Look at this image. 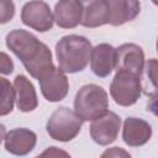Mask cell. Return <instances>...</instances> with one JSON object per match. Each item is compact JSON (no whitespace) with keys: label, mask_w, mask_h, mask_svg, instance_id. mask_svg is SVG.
<instances>
[{"label":"cell","mask_w":158,"mask_h":158,"mask_svg":"<svg viewBox=\"0 0 158 158\" xmlns=\"http://www.w3.org/2000/svg\"><path fill=\"white\" fill-rule=\"evenodd\" d=\"M1 79V85H2V93H1V110H0V115L5 116L7 114H10L14 109V102L16 100V90L15 86L12 88L11 83L6 79V78H0Z\"/></svg>","instance_id":"cell-18"},{"label":"cell","mask_w":158,"mask_h":158,"mask_svg":"<svg viewBox=\"0 0 158 158\" xmlns=\"http://www.w3.org/2000/svg\"><path fill=\"white\" fill-rule=\"evenodd\" d=\"M120 127L121 117L114 111H106L100 117L93 120L90 137L99 146H109L117 138Z\"/></svg>","instance_id":"cell-8"},{"label":"cell","mask_w":158,"mask_h":158,"mask_svg":"<svg viewBox=\"0 0 158 158\" xmlns=\"http://www.w3.org/2000/svg\"><path fill=\"white\" fill-rule=\"evenodd\" d=\"M151 1H152V2H153L156 6H158V0H151Z\"/></svg>","instance_id":"cell-23"},{"label":"cell","mask_w":158,"mask_h":158,"mask_svg":"<svg viewBox=\"0 0 158 158\" xmlns=\"http://www.w3.org/2000/svg\"><path fill=\"white\" fill-rule=\"evenodd\" d=\"M81 26L86 28H96L109 23L110 10L107 0H81Z\"/></svg>","instance_id":"cell-14"},{"label":"cell","mask_w":158,"mask_h":158,"mask_svg":"<svg viewBox=\"0 0 158 158\" xmlns=\"http://www.w3.org/2000/svg\"><path fill=\"white\" fill-rule=\"evenodd\" d=\"M110 19L109 23L112 26H121L126 22L135 20L139 11V0H107Z\"/></svg>","instance_id":"cell-15"},{"label":"cell","mask_w":158,"mask_h":158,"mask_svg":"<svg viewBox=\"0 0 158 158\" xmlns=\"http://www.w3.org/2000/svg\"><path fill=\"white\" fill-rule=\"evenodd\" d=\"M54 22L60 28H75L81 23V0H58L53 10Z\"/></svg>","instance_id":"cell-11"},{"label":"cell","mask_w":158,"mask_h":158,"mask_svg":"<svg viewBox=\"0 0 158 158\" xmlns=\"http://www.w3.org/2000/svg\"><path fill=\"white\" fill-rule=\"evenodd\" d=\"M15 15V4L12 0H1V20L0 22L4 25L9 22Z\"/></svg>","instance_id":"cell-19"},{"label":"cell","mask_w":158,"mask_h":158,"mask_svg":"<svg viewBox=\"0 0 158 158\" xmlns=\"http://www.w3.org/2000/svg\"><path fill=\"white\" fill-rule=\"evenodd\" d=\"M91 42L79 35L63 36L56 43V57L58 67L69 74L85 69L91 57Z\"/></svg>","instance_id":"cell-2"},{"label":"cell","mask_w":158,"mask_h":158,"mask_svg":"<svg viewBox=\"0 0 158 158\" xmlns=\"http://www.w3.org/2000/svg\"><path fill=\"white\" fill-rule=\"evenodd\" d=\"M142 94L139 75L128 70H116L110 84V95L120 106H132Z\"/></svg>","instance_id":"cell-5"},{"label":"cell","mask_w":158,"mask_h":158,"mask_svg":"<svg viewBox=\"0 0 158 158\" xmlns=\"http://www.w3.org/2000/svg\"><path fill=\"white\" fill-rule=\"evenodd\" d=\"M12 72H14V63L11 58L5 52H1V73L11 74Z\"/></svg>","instance_id":"cell-20"},{"label":"cell","mask_w":158,"mask_h":158,"mask_svg":"<svg viewBox=\"0 0 158 158\" xmlns=\"http://www.w3.org/2000/svg\"><path fill=\"white\" fill-rule=\"evenodd\" d=\"M144 65V52L136 43H123L116 48V70H128L141 75Z\"/></svg>","instance_id":"cell-9"},{"label":"cell","mask_w":158,"mask_h":158,"mask_svg":"<svg viewBox=\"0 0 158 158\" xmlns=\"http://www.w3.org/2000/svg\"><path fill=\"white\" fill-rule=\"evenodd\" d=\"M5 42L7 48L21 60L27 73L37 80L47 69L54 65L48 46L26 30L10 31Z\"/></svg>","instance_id":"cell-1"},{"label":"cell","mask_w":158,"mask_h":158,"mask_svg":"<svg viewBox=\"0 0 158 158\" xmlns=\"http://www.w3.org/2000/svg\"><path fill=\"white\" fill-rule=\"evenodd\" d=\"M109 109L106 90L96 84H85L75 94L74 111L83 121H93Z\"/></svg>","instance_id":"cell-3"},{"label":"cell","mask_w":158,"mask_h":158,"mask_svg":"<svg viewBox=\"0 0 158 158\" xmlns=\"http://www.w3.org/2000/svg\"><path fill=\"white\" fill-rule=\"evenodd\" d=\"M43 98L49 102H58L65 99L69 90V81L59 67H51L38 79Z\"/></svg>","instance_id":"cell-7"},{"label":"cell","mask_w":158,"mask_h":158,"mask_svg":"<svg viewBox=\"0 0 158 158\" xmlns=\"http://www.w3.org/2000/svg\"><path fill=\"white\" fill-rule=\"evenodd\" d=\"M14 86L16 90V106L22 112H31L38 106L37 94L31 80L19 74L14 79Z\"/></svg>","instance_id":"cell-16"},{"label":"cell","mask_w":158,"mask_h":158,"mask_svg":"<svg viewBox=\"0 0 158 158\" xmlns=\"http://www.w3.org/2000/svg\"><path fill=\"white\" fill-rule=\"evenodd\" d=\"M83 122L75 111H72L67 106H59L49 116L46 131L52 139L69 142L79 135Z\"/></svg>","instance_id":"cell-4"},{"label":"cell","mask_w":158,"mask_h":158,"mask_svg":"<svg viewBox=\"0 0 158 158\" xmlns=\"http://www.w3.org/2000/svg\"><path fill=\"white\" fill-rule=\"evenodd\" d=\"M21 21L25 26L37 32H47L53 27L54 16L46 1L31 0L22 6Z\"/></svg>","instance_id":"cell-6"},{"label":"cell","mask_w":158,"mask_h":158,"mask_svg":"<svg viewBox=\"0 0 158 158\" xmlns=\"http://www.w3.org/2000/svg\"><path fill=\"white\" fill-rule=\"evenodd\" d=\"M156 48H157V52H158V37H157V42H156Z\"/></svg>","instance_id":"cell-24"},{"label":"cell","mask_w":158,"mask_h":158,"mask_svg":"<svg viewBox=\"0 0 158 158\" xmlns=\"http://www.w3.org/2000/svg\"><path fill=\"white\" fill-rule=\"evenodd\" d=\"M139 80L142 93L146 96L153 98L158 95V59L151 58L144 62Z\"/></svg>","instance_id":"cell-17"},{"label":"cell","mask_w":158,"mask_h":158,"mask_svg":"<svg viewBox=\"0 0 158 158\" xmlns=\"http://www.w3.org/2000/svg\"><path fill=\"white\" fill-rule=\"evenodd\" d=\"M37 143V136L33 131L20 127L10 130L4 136L5 149L15 156H26L33 151Z\"/></svg>","instance_id":"cell-10"},{"label":"cell","mask_w":158,"mask_h":158,"mask_svg":"<svg viewBox=\"0 0 158 158\" xmlns=\"http://www.w3.org/2000/svg\"><path fill=\"white\" fill-rule=\"evenodd\" d=\"M116 65V48L109 43H100L91 51L90 69L99 78L109 77Z\"/></svg>","instance_id":"cell-12"},{"label":"cell","mask_w":158,"mask_h":158,"mask_svg":"<svg viewBox=\"0 0 158 158\" xmlns=\"http://www.w3.org/2000/svg\"><path fill=\"white\" fill-rule=\"evenodd\" d=\"M152 137L151 125L139 117H127L122 127V139L130 147H141Z\"/></svg>","instance_id":"cell-13"},{"label":"cell","mask_w":158,"mask_h":158,"mask_svg":"<svg viewBox=\"0 0 158 158\" xmlns=\"http://www.w3.org/2000/svg\"><path fill=\"white\" fill-rule=\"evenodd\" d=\"M147 110L158 117V95L151 98V100L147 104Z\"/></svg>","instance_id":"cell-22"},{"label":"cell","mask_w":158,"mask_h":158,"mask_svg":"<svg viewBox=\"0 0 158 158\" xmlns=\"http://www.w3.org/2000/svg\"><path fill=\"white\" fill-rule=\"evenodd\" d=\"M120 156H123V157H131L130 153L125 152V151H123L122 148H120V147H112V148L105 151V152L101 154V157H120Z\"/></svg>","instance_id":"cell-21"}]
</instances>
